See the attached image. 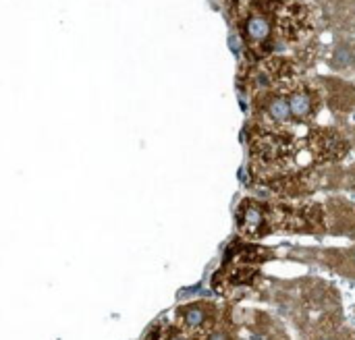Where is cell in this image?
<instances>
[{
    "instance_id": "obj_5",
    "label": "cell",
    "mask_w": 355,
    "mask_h": 340,
    "mask_svg": "<svg viewBox=\"0 0 355 340\" xmlns=\"http://www.w3.org/2000/svg\"><path fill=\"white\" fill-rule=\"evenodd\" d=\"M243 222H245L248 226H260V222H262V214H260V210H256V208H248V210H245V214H243Z\"/></svg>"
},
{
    "instance_id": "obj_10",
    "label": "cell",
    "mask_w": 355,
    "mask_h": 340,
    "mask_svg": "<svg viewBox=\"0 0 355 340\" xmlns=\"http://www.w3.org/2000/svg\"><path fill=\"white\" fill-rule=\"evenodd\" d=\"M352 264H354V268H355V251H354V256H352Z\"/></svg>"
},
{
    "instance_id": "obj_8",
    "label": "cell",
    "mask_w": 355,
    "mask_h": 340,
    "mask_svg": "<svg viewBox=\"0 0 355 340\" xmlns=\"http://www.w3.org/2000/svg\"><path fill=\"white\" fill-rule=\"evenodd\" d=\"M349 185H352V189L355 191V166L352 168V175H349Z\"/></svg>"
},
{
    "instance_id": "obj_1",
    "label": "cell",
    "mask_w": 355,
    "mask_h": 340,
    "mask_svg": "<svg viewBox=\"0 0 355 340\" xmlns=\"http://www.w3.org/2000/svg\"><path fill=\"white\" fill-rule=\"evenodd\" d=\"M177 318H179V324L187 332H202L214 322L216 307L214 303H208V301H193V303L181 305L177 312Z\"/></svg>"
},
{
    "instance_id": "obj_9",
    "label": "cell",
    "mask_w": 355,
    "mask_h": 340,
    "mask_svg": "<svg viewBox=\"0 0 355 340\" xmlns=\"http://www.w3.org/2000/svg\"><path fill=\"white\" fill-rule=\"evenodd\" d=\"M318 340H337V339H333V337H322V339H318Z\"/></svg>"
},
{
    "instance_id": "obj_2",
    "label": "cell",
    "mask_w": 355,
    "mask_h": 340,
    "mask_svg": "<svg viewBox=\"0 0 355 340\" xmlns=\"http://www.w3.org/2000/svg\"><path fill=\"white\" fill-rule=\"evenodd\" d=\"M272 33V19L264 10H252L243 21V35L252 46H262Z\"/></svg>"
},
{
    "instance_id": "obj_3",
    "label": "cell",
    "mask_w": 355,
    "mask_h": 340,
    "mask_svg": "<svg viewBox=\"0 0 355 340\" xmlns=\"http://www.w3.org/2000/svg\"><path fill=\"white\" fill-rule=\"evenodd\" d=\"M266 114L275 120V123H289L293 120V112H291V104H289V96L287 93H275L266 100L264 104Z\"/></svg>"
},
{
    "instance_id": "obj_7",
    "label": "cell",
    "mask_w": 355,
    "mask_h": 340,
    "mask_svg": "<svg viewBox=\"0 0 355 340\" xmlns=\"http://www.w3.org/2000/svg\"><path fill=\"white\" fill-rule=\"evenodd\" d=\"M166 340H191L185 332H173V334H168V339Z\"/></svg>"
},
{
    "instance_id": "obj_6",
    "label": "cell",
    "mask_w": 355,
    "mask_h": 340,
    "mask_svg": "<svg viewBox=\"0 0 355 340\" xmlns=\"http://www.w3.org/2000/svg\"><path fill=\"white\" fill-rule=\"evenodd\" d=\"M206 340H233V339H231V332H229L227 328L218 326V328H212V330H210V334H208V339Z\"/></svg>"
},
{
    "instance_id": "obj_4",
    "label": "cell",
    "mask_w": 355,
    "mask_h": 340,
    "mask_svg": "<svg viewBox=\"0 0 355 340\" xmlns=\"http://www.w3.org/2000/svg\"><path fill=\"white\" fill-rule=\"evenodd\" d=\"M287 96H289L293 118H306L308 114L314 112V98L306 89H297V91H291Z\"/></svg>"
}]
</instances>
